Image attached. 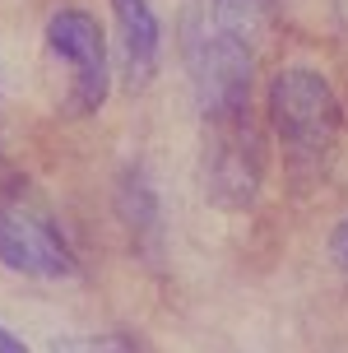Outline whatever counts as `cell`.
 Instances as JSON below:
<instances>
[{
  "instance_id": "cell-6",
  "label": "cell",
  "mask_w": 348,
  "mask_h": 353,
  "mask_svg": "<svg viewBox=\"0 0 348 353\" xmlns=\"http://www.w3.org/2000/svg\"><path fill=\"white\" fill-rule=\"evenodd\" d=\"M112 19H116V37H121L125 88L139 93L154 84L158 61H163V23L149 0H112Z\"/></svg>"
},
{
  "instance_id": "cell-1",
  "label": "cell",
  "mask_w": 348,
  "mask_h": 353,
  "mask_svg": "<svg viewBox=\"0 0 348 353\" xmlns=\"http://www.w3.org/2000/svg\"><path fill=\"white\" fill-rule=\"evenodd\" d=\"M269 130L278 140V154L297 181L316 176L339 149L344 135V103L334 93L330 74L316 65H283L269 79Z\"/></svg>"
},
{
  "instance_id": "cell-7",
  "label": "cell",
  "mask_w": 348,
  "mask_h": 353,
  "mask_svg": "<svg viewBox=\"0 0 348 353\" xmlns=\"http://www.w3.org/2000/svg\"><path fill=\"white\" fill-rule=\"evenodd\" d=\"M205 14L227 42H237L242 52L260 56L278 28V0H209Z\"/></svg>"
},
{
  "instance_id": "cell-5",
  "label": "cell",
  "mask_w": 348,
  "mask_h": 353,
  "mask_svg": "<svg viewBox=\"0 0 348 353\" xmlns=\"http://www.w3.org/2000/svg\"><path fill=\"white\" fill-rule=\"evenodd\" d=\"M0 265L28 279H70L79 270L56 219L23 195H0Z\"/></svg>"
},
{
  "instance_id": "cell-4",
  "label": "cell",
  "mask_w": 348,
  "mask_h": 353,
  "mask_svg": "<svg viewBox=\"0 0 348 353\" xmlns=\"http://www.w3.org/2000/svg\"><path fill=\"white\" fill-rule=\"evenodd\" d=\"M47 52L65 65L70 74V93L65 107L74 117H98L112 93V52H107V33L103 23L88 10H56L47 19Z\"/></svg>"
},
{
  "instance_id": "cell-8",
  "label": "cell",
  "mask_w": 348,
  "mask_h": 353,
  "mask_svg": "<svg viewBox=\"0 0 348 353\" xmlns=\"http://www.w3.org/2000/svg\"><path fill=\"white\" fill-rule=\"evenodd\" d=\"M116 210H121L125 228L135 232V237H144V242H154V237H158V223H163V214H158V195H154L149 176L139 172V168H130V172L121 176Z\"/></svg>"
},
{
  "instance_id": "cell-9",
  "label": "cell",
  "mask_w": 348,
  "mask_h": 353,
  "mask_svg": "<svg viewBox=\"0 0 348 353\" xmlns=\"http://www.w3.org/2000/svg\"><path fill=\"white\" fill-rule=\"evenodd\" d=\"M330 261H334V265H339V270L348 274V219H344V223H339V228L330 232Z\"/></svg>"
},
{
  "instance_id": "cell-10",
  "label": "cell",
  "mask_w": 348,
  "mask_h": 353,
  "mask_svg": "<svg viewBox=\"0 0 348 353\" xmlns=\"http://www.w3.org/2000/svg\"><path fill=\"white\" fill-rule=\"evenodd\" d=\"M0 353H33V349H28V344H23L19 335H10V330L0 325Z\"/></svg>"
},
{
  "instance_id": "cell-3",
  "label": "cell",
  "mask_w": 348,
  "mask_h": 353,
  "mask_svg": "<svg viewBox=\"0 0 348 353\" xmlns=\"http://www.w3.org/2000/svg\"><path fill=\"white\" fill-rule=\"evenodd\" d=\"M181 61L191 74V93L205 117H223L237 107H251V79H256V56L227 42L205 14V0L186 10L181 19Z\"/></svg>"
},
{
  "instance_id": "cell-2",
  "label": "cell",
  "mask_w": 348,
  "mask_h": 353,
  "mask_svg": "<svg viewBox=\"0 0 348 353\" xmlns=\"http://www.w3.org/2000/svg\"><path fill=\"white\" fill-rule=\"evenodd\" d=\"M205 159H200V172H205V195L218 205V210H251L260 200L265 186V130L256 121L251 107H237V112H223V117H205Z\"/></svg>"
}]
</instances>
